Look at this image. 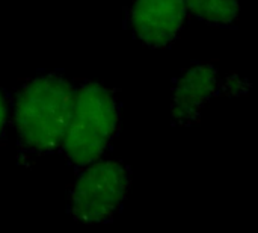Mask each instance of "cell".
<instances>
[{
	"mask_svg": "<svg viewBox=\"0 0 258 233\" xmlns=\"http://www.w3.org/2000/svg\"><path fill=\"white\" fill-rule=\"evenodd\" d=\"M74 102L73 85L60 76H41L26 83L15 102V129L30 150L45 153L62 144Z\"/></svg>",
	"mask_w": 258,
	"mask_h": 233,
	"instance_id": "cell-1",
	"label": "cell"
},
{
	"mask_svg": "<svg viewBox=\"0 0 258 233\" xmlns=\"http://www.w3.org/2000/svg\"><path fill=\"white\" fill-rule=\"evenodd\" d=\"M119 111L115 97L98 83L74 91V102L62 147L71 164L86 167L100 159L115 135Z\"/></svg>",
	"mask_w": 258,
	"mask_h": 233,
	"instance_id": "cell-2",
	"label": "cell"
},
{
	"mask_svg": "<svg viewBox=\"0 0 258 233\" xmlns=\"http://www.w3.org/2000/svg\"><path fill=\"white\" fill-rule=\"evenodd\" d=\"M128 188L127 168L115 161L92 162L77 179L70 212L85 224L107 221L119 209Z\"/></svg>",
	"mask_w": 258,
	"mask_h": 233,
	"instance_id": "cell-3",
	"label": "cell"
},
{
	"mask_svg": "<svg viewBox=\"0 0 258 233\" xmlns=\"http://www.w3.org/2000/svg\"><path fill=\"white\" fill-rule=\"evenodd\" d=\"M184 0H135L130 9L133 33L150 47H165L183 27Z\"/></svg>",
	"mask_w": 258,
	"mask_h": 233,
	"instance_id": "cell-4",
	"label": "cell"
},
{
	"mask_svg": "<svg viewBox=\"0 0 258 233\" xmlns=\"http://www.w3.org/2000/svg\"><path fill=\"white\" fill-rule=\"evenodd\" d=\"M218 91V74L212 65H195L177 82L172 96V118L189 124L197 118L203 105Z\"/></svg>",
	"mask_w": 258,
	"mask_h": 233,
	"instance_id": "cell-5",
	"label": "cell"
},
{
	"mask_svg": "<svg viewBox=\"0 0 258 233\" xmlns=\"http://www.w3.org/2000/svg\"><path fill=\"white\" fill-rule=\"evenodd\" d=\"M184 5L195 17L213 24H230L239 14V0H184Z\"/></svg>",
	"mask_w": 258,
	"mask_h": 233,
	"instance_id": "cell-6",
	"label": "cell"
},
{
	"mask_svg": "<svg viewBox=\"0 0 258 233\" xmlns=\"http://www.w3.org/2000/svg\"><path fill=\"white\" fill-rule=\"evenodd\" d=\"M6 117H8V100H6V96L0 91V135L6 123Z\"/></svg>",
	"mask_w": 258,
	"mask_h": 233,
	"instance_id": "cell-7",
	"label": "cell"
}]
</instances>
